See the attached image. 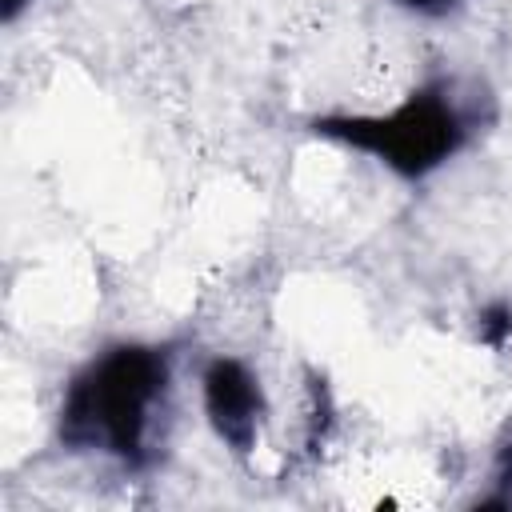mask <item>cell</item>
<instances>
[{
    "label": "cell",
    "mask_w": 512,
    "mask_h": 512,
    "mask_svg": "<svg viewBox=\"0 0 512 512\" xmlns=\"http://www.w3.org/2000/svg\"><path fill=\"white\" fill-rule=\"evenodd\" d=\"M308 128L344 148L368 152L400 180H424L444 168L480 128L476 96H464L456 80H424L400 104L384 112H328Z\"/></svg>",
    "instance_id": "2"
},
{
    "label": "cell",
    "mask_w": 512,
    "mask_h": 512,
    "mask_svg": "<svg viewBox=\"0 0 512 512\" xmlns=\"http://www.w3.org/2000/svg\"><path fill=\"white\" fill-rule=\"evenodd\" d=\"M28 4H32V0H0V20H4V24H16V16H20Z\"/></svg>",
    "instance_id": "7"
},
{
    "label": "cell",
    "mask_w": 512,
    "mask_h": 512,
    "mask_svg": "<svg viewBox=\"0 0 512 512\" xmlns=\"http://www.w3.org/2000/svg\"><path fill=\"white\" fill-rule=\"evenodd\" d=\"M476 508H512V424H504L492 452V488L476 496Z\"/></svg>",
    "instance_id": "5"
},
{
    "label": "cell",
    "mask_w": 512,
    "mask_h": 512,
    "mask_svg": "<svg viewBox=\"0 0 512 512\" xmlns=\"http://www.w3.org/2000/svg\"><path fill=\"white\" fill-rule=\"evenodd\" d=\"M392 4L404 8V12H412V16H448L464 0H392Z\"/></svg>",
    "instance_id": "6"
},
{
    "label": "cell",
    "mask_w": 512,
    "mask_h": 512,
    "mask_svg": "<svg viewBox=\"0 0 512 512\" xmlns=\"http://www.w3.org/2000/svg\"><path fill=\"white\" fill-rule=\"evenodd\" d=\"M172 360V344L152 340H116L84 360L60 396V448L144 472L156 460V428L172 396Z\"/></svg>",
    "instance_id": "1"
},
{
    "label": "cell",
    "mask_w": 512,
    "mask_h": 512,
    "mask_svg": "<svg viewBox=\"0 0 512 512\" xmlns=\"http://www.w3.org/2000/svg\"><path fill=\"white\" fill-rule=\"evenodd\" d=\"M476 340L488 352H508L512 348V300L496 296V300L480 304V312H476Z\"/></svg>",
    "instance_id": "4"
},
{
    "label": "cell",
    "mask_w": 512,
    "mask_h": 512,
    "mask_svg": "<svg viewBox=\"0 0 512 512\" xmlns=\"http://www.w3.org/2000/svg\"><path fill=\"white\" fill-rule=\"evenodd\" d=\"M200 404L208 416V428L216 432V440L248 460L260 444V428L268 416V392L260 384V376L252 372L248 360L240 356H212L200 372Z\"/></svg>",
    "instance_id": "3"
}]
</instances>
